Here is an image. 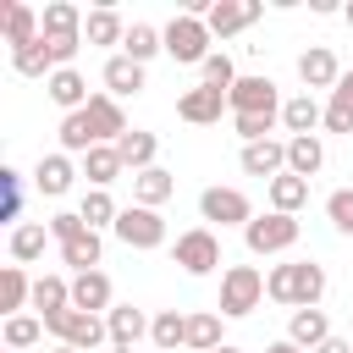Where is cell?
Listing matches in <instances>:
<instances>
[{
    "label": "cell",
    "mask_w": 353,
    "mask_h": 353,
    "mask_svg": "<svg viewBox=\"0 0 353 353\" xmlns=\"http://www.w3.org/2000/svg\"><path fill=\"white\" fill-rule=\"evenodd\" d=\"M265 298H270V303H287V309H320V298H325V265H314V259L270 265Z\"/></svg>",
    "instance_id": "obj_1"
},
{
    "label": "cell",
    "mask_w": 353,
    "mask_h": 353,
    "mask_svg": "<svg viewBox=\"0 0 353 353\" xmlns=\"http://www.w3.org/2000/svg\"><path fill=\"white\" fill-rule=\"evenodd\" d=\"M160 39H165V55L176 61V66H204L215 50V39H210V28H204V17H188V11H176L165 28H160Z\"/></svg>",
    "instance_id": "obj_2"
},
{
    "label": "cell",
    "mask_w": 353,
    "mask_h": 353,
    "mask_svg": "<svg viewBox=\"0 0 353 353\" xmlns=\"http://www.w3.org/2000/svg\"><path fill=\"white\" fill-rule=\"evenodd\" d=\"M259 298H265V276H259L254 265H226V270H221V303H215V314L243 320V314L259 309Z\"/></svg>",
    "instance_id": "obj_3"
},
{
    "label": "cell",
    "mask_w": 353,
    "mask_h": 353,
    "mask_svg": "<svg viewBox=\"0 0 353 353\" xmlns=\"http://www.w3.org/2000/svg\"><path fill=\"white\" fill-rule=\"evenodd\" d=\"M298 232H303L298 215H276V210H270V215H254V221L243 226V243H248V254L265 259V254H287V248L298 243Z\"/></svg>",
    "instance_id": "obj_4"
},
{
    "label": "cell",
    "mask_w": 353,
    "mask_h": 353,
    "mask_svg": "<svg viewBox=\"0 0 353 353\" xmlns=\"http://www.w3.org/2000/svg\"><path fill=\"white\" fill-rule=\"evenodd\" d=\"M44 331H50L55 342H66V347H83V353H94L99 342H110V325H105L99 314H83V309H61V314H50Z\"/></svg>",
    "instance_id": "obj_5"
},
{
    "label": "cell",
    "mask_w": 353,
    "mask_h": 353,
    "mask_svg": "<svg viewBox=\"0 0 353 353\" xmlns=\"http://www.w3.org/2000/svg\"><path fill=\"white\" fill-rule=\"evenodd\" d=\"M199 215L210 221V226H248L254 221V204H248V193L243 188H204L199 193Z\"/></svg>",
    "instance_id": "obj_6"
},
{
    "label": "cell",
    "mask_w": 353,
    "mask_h": 353,
    "mask_svg": "<svg viewBox=\"0 0 353 353\" xmlns=\"http://www.w3.org/2000/svg\"><path fill=\"white\" fill-rule=\"evenodd\" d=\"M110 232H116L127 248H138V254H149V248L165 243V221H160V210H143V204H127V210L116 215Z\"/></svg>",
    "instance_id": "obj_7"
},
{
    "label": "cell",
    "mask_w": 353,
    "mask_h": 353,
    "mask_svg": "<svg viewBox=\"0 0 353 353\" xmlns=\"http://www.w3.org/2000/svg\"><path fill=\"white\" fill-rule=\"evenodd\" d=\"M171 259H176L188 276H210V270L221 265V237H215L210 226H188V232L176 237V248H171Z\"/></svg>",
    "instance_id": "obj_8"
},
{
    "label": "cell",
    "mask_w": 353,
    "mask_h": 353,
    "mask_svg": "<svg viewBox=\"0 0 353 353\" xmlns=\"http://www.w3.org/2000/svg\"><path fill=\"white\" fill-rule=\"evenodd\" d=\"M226 105H232V116H281L287 99L276 94L270 77H237L232 94H226Z\"/></svg>",
    "instance_id": "obj_9"
},
{
    "label": "cell",
    "mask_w": 353,
    "mask_h": 353,
    "mask_svg": "<svg viewBox=\"0 0 353 353\" xmlns=\"http://www.w3.org/2000/svg\"><path fill=\"white\" fill-rule=\"evenodd\" d=\"M259 0H215L210 6V17H204V28H210V39H232V33H243V28H254L259 22Z\"/></svg>",
    "instance_id": "obj_10"
},
{
    "label": "cell",
    "mask_w": 353,
    "mask_h": 353,
    "mask_svg": "<svg viewBox=\"0 0 353 353\" xmlns=\"http://www.w3.org/2000/svg\"><path fill=\"white\" fill-rule=\"evenodd\" d=\"M221 110H232V105H226V94H221V88H210V83L182 88V94H176V116H182V121H193V127L221 121Z\"/></svg>",
    "instance_id": "obj_11"
},
{
    "label": "cell",
    "mask_w": 353,
    "mask_h": 353,
    "mask_svg": "<svg viewBox=\"0 0 353 353\" xmlns=\"http://www.w3.org/2000/svg\"><path fill=\"white\" fill-rule=\"evenodd\" d=\"M105 325H110V347H116V353H132V347L149 336L154 320H149L143 309H132V303H116V309L105 314Z\"/></svg>",
    "instance_id": "obj_12"
},
{
    "label": "cell",
    "mask_w": 353,
    "mask_h": 353,
    "mask_svg": "<svg viewBox=\"0 0 353 353\" xmlns=\"http://www.w3.org/2000/svg\"><path fill=\"white\" fill-rule=\"evenodd\" d=\"M83 116H88V132H94V143H116V138L127 132L121 99H110V94H94V99L83 105Z\"/></svg>",
    "instance_id": "obj_13"
},
{
    "label": "cell",
    "mask_w": 353,
    "mask_h": 353,
    "mask_svg": "<svg viewBox=\"0 0 353 353\" xmlns=\"http://www.w3.org/2000/svg\"><path fill=\"white\" fill-rule=\"evenodd\" d=\"M237 165H243L248 176H265V182H276V176L287 171V143H281V138H265V143H243Z\"/></svg>",
    "instance_id": "obj_14"
},
{
    "label": "cell",
    "mask_w": 353,
    "mask_h": 353,
    "mask_svg": "<svg viewBox=\"0 0 353 353\" xmlns=\"http://www.w3.org/2000/svg\"><path fill=\"white\" fill-rule=\"evenodd\" d=\"M110 298H116V287H110L105 270H83V276H72V309H83V314H99V309H105V314H110V309H116Z\"/></svg>",
    "instance_id": "obj_15"
},
{
    "label": "cell",
    "mask_w": 353,
    "mask_h": 353,
    "mask_svg": "<svg viewBox=\"0 0 353 353\" xmlns=\"http://www.w3.org/2000/svg\"><path fill=\"white\" fill-rule=\"evenodd\" d=\"M298 77H303V94H309V88H336V83H342V66H336V55H331L325 44H309V50L298 55Z\"/></svg>",
    "instance_id": "obj_16"
},
{
    "label": "cell",
    "mask_w": 353,
    "mask_h": 353,
    "mask_svg": "<svg viewBox=\"0 0 353 353\" xmlns=\"http://www.w3.org/2000/svg\"><path fill=\"white\" fill-rule=\"evenodd\" d=\"M44 94H50V105H61L66 116H72V110H83V105L94 99L77 66H61V72H50V77H44Z\"/></svg>",
    "instance_id": "obj_17"
},
{
    "label": "cell",
    "mask_w": 353,
    "mask_h": 353,
    "mask_svg": "<svg viewBox=\"0 0 353 353\" xmlns=\"http://www.w3.org/2000/svg\"><path fill=\"white\" fill-rule=\"evenodd\" d=\"M72 176H77V165H72V154H39V165H33V188L44 193V199H61V193H72Z\"/></svg>",
    "instance_id": "obj_18"
},
{
    "label": "cell",
    "mask_w": 353,
    "mask_h": 353,
    "mask_svg": "<svg viewBox=\"0 0 353 353\" xmlns=\"http://www.w3.org/2000/svg\"><path fill=\"white\" fill-rule=\"evenodd\" d=\"M116 154H121V165L138 176V171H149V165H154V154H160V138H154V132H143V127H127V132L116 138Z\"/></svg>",
    "instance_id": "obj_19"
},
{
    "label": "cell",
    "mask_w": 353,
    "mask_h": 353,
    "mask_svg": "<svg viewBox=\"0 0 353 353\" xmlns=\"http://www.w3.org/2000/svg\"><path fill=\"white\" fill-rule=\"evenodd\" d=\"M287 342H298L303 353H314L320 342H331V320H325V309H292V320H287Z\"/></svg>",
    "instance_id": "obj_20"
},
{
    "label": "cell",
    "mask_w": 353,
    "mask_h": 353,
    "mask_svg": "<svg viewBox=\"0 0 353 353\" xmlns=\"http://www.w3.org/2000/svg\"><path fill=\"white\" fill-rule=\"evenodd\" d=\"M281 127H287L292 138H309L314 127H325V110H320V99H314V94H292V99L281 105Z\"/></svg>",
    "instance_id": "obj_21"
},
{
    "label": "cell",
    "mask_w": 353,
    "mask_h": 353,
    "mask_svg": "<svg viewBox=\"0 0 353 353\" xmlns=\"http://www.w3.org/2000/svg\"><path fill=\"white\" fill-rule=\"evenodd\" d=\"M99 77H105V94H110V99H127V94L143 88V66H138L132 55H110Z\"/></svg>",
    "instance_id": "obj_22"
},
{
    "label": "cell",
    "mask_w": 353,
    "mask_h": 353,
    "mask_svg": "<svg viewBox=\"0 0 353 353\" xmlns=\"http://www.w3.org/2000/svg\"><path fill=\"white\" fill-rule=\"evenodd\" d=\"M171 193H176V176H171V171H160V165H149V171H138V176H132V204H143V210H160Z\"/></svg>",
    "instance_id": "obj_23"
},
{
    "label": "cell",
    "mask_w": 353,
    "mask_h": 353,
    "mask_svg": "<svg viewBox=\"0 0 353 353\" xmlns=\"http://www.w3.org/2000/svg\"><path fill=\"white\" fill-rule=\"evenodd\" d=\"M320 165H325V143H320V132H309V138H287V171H292V176L309 182Z\"/></svg>",
    "instance_id": "obj_24"
},
{
    "label": "cell",
    "mask_w": 353,
    "mask_h": 353,
    "mask_svg": "<svg viewBox=\"0 0 353 353\" xmlns=\"http://www.w3.org/2000/svg\"><path fill=\"white\" fill-rule=\"evenodd\" d=\"M44 243H50V221H22V226H11V259H17V265L44 259Z\"/></svg>",
    "instance_id": "obj_25"
},
{
    "label": "cell",
    "mask_w": 353,
    "mask_h": 353,
    "mask_svg": "<svg viewBox=\"0 0 353 353\" xmlns=\"http://www.w3.org/2000/svg\"><path fill=\"white\" fill-rule=\"evenodd\" d=\"M99 259H105V243H99V232L88 226V232H77L72 243H61V265H72L77 276L83 270H99Z\"/></svg>",
    "instance_id": "obj_26"
},
{
    "label": "cell",
    "mask_w": 353,
    "mask_h": 353,
    "mask_svg": "<svg viewBox=\"0 0 353 353\" xmlns=\"http://www.w3.org/2000/svg\"><path fill=\"white\" fill-rule=\"evenodd\" d=\"M33 309H39V320H50V314H61V309H72V281L66 276H39L33 281Z\"/></svg>",
    "instance_id": "obj_27"
},
{
    "label": "cell",
    "mask_w": 353,
    "mask_h": 353,
    "mask_svg": "<svg viewBox=\"0 0 353 353\" xmlns=\"http://www.w3.org/2000/svg\"><path fill=\"white\" fill-rule=\"evenodd\" d=\"M149 342H154L160 353H182V347H188V314H182V309H160L154 325H149Z\"/></svg>",
    "instance_id": "obj_28"
},
{
    "label": "cell",
    "mask_w": 353,
    "mask_h": 353,
    "mask_svg": "<svg viewBox=\"0 0 353 353\" xmlns=\"http://www.w3.org/2000/svg\"><path fill=\"white\" fill-rule=\"evenodd\" d=\"M121 39H127V22H121L110 6H99V11L83 17V44H99V50H105V44H121Z\"/></svg>",
    "instance_id": "obj_29"
},
{
    "label": "cell",
    "mask_w": 353,
    "mask_h": 353,
    "mask_svg": "<svg viewBox=\"0 0 353 353\" xmlns=\"http://www.w3.org/2000/svg\"><path fill=\"white\" fill-rule=\"evenodd\" d=\"M265 188H270V210H276V215H298V210L309 204V182L292 176V171H281V176L265 182Z\"/></svg>",
    "instance_id": "obj_30"
},
{
    "label": "cell",
    "mask_w": 353,
    "mask_h": 353,
    "mask_svg": "<svg viewBox=\"0 0 353 353\" xmlns=\"http://www.w3.org/2000/svg\"><path fill=\"white\" fill-rule=\"evenodd\" d=\"M83 17L88 11H77L72 0H50L39 11V28H44V39H61V33H83Z\"/></svg>",
    "instance_id": "obj_31"
},
{
    "label": "cell",
    "mask_w": 353,
    "mask_h": 353,
    "mask_svg": "<svg viewBox=\"0 0 353 353\" xmlns=\"http://www.w3.org/2000/svg\"><path fill=\"white\" fill-rule=\"evenodd\" d=\"M121 171H127V165H121L116 143H99V149H88V154H83V176H88L94 188H110V182H116Z\"/></svg>",
    "instance_id": "obj_32"
},
{
    "label": "cell",
    "mask_w": 353,
    "mask_h": 353,
    "mask_svg": "<svg viewBox=\"0 0 353 353\" xmlns=\"http://www.w3.org/2000/svg\"><path fill=\"white\" fill-rule=\"evenodd\" d=\"M215 347H221V314L215 309L188 314V347L182 353H215Z\"/></svg>",
    "instance_id": "obj_33"
},
{
    "label": "cell",
    "mask_w": 353,
    "mask_h": 353,
    "mask_svg": "<svg viewBox=\"0 0 353 353\" xmlns=\"http://www.w3.org/2000/svg\"><path fill=\"white\" fill-rule=\"evenodd\" d=\"M44 28H39V17H33V6H22V0H11L6 6V44L11 50H22V44H33Z\"/></svg>",
    "instance_id": "obj_34"
},
{
    "label": "cell",
    "mask_w": 353,
    "mask_h": 353,
    "mask_svg": "<svg viewBox=\"0 0 353 353\" xmlns=\"http://www.w3.org/2000/svg\"><path fill=\"white\" fill-rule=\"evenodd\" d=\"M160 50H165V39H160V28H149V22H132L127 39H121V55H132L138 66H149Z\"/></svg>",
    "instance_id": "obj_35"
},
{
    "label": "cell",
    "mask_w": 353,
    "mask_h": 353,
    "mask_svg": "<svg viewBox=\"0 0 353 353\" xmlns=\"http://www.w3.org/2000/svg\"><path fill=\"white\" fill-rule=\"evenodd\" d=\"M77 215L94 226V232H105V226H116V215H121V204L110 199V188H88L83 193V204H77Z\"/></svg>",
    "instance_id": "obj_36"
},
{
    "label": "cell",
    "mask_w": 353,
    "mask_h": 353,
    "mask_svg": "<svg viewBox=\"0 0 353 353\" xmlns=\"http://www.w3.org/2000/svg\"><path fill=\"white\" fill-rule=\"evenodd\" d=\"M22 303H33V281H28L22 265H6V270H0V309H6V320H11Z\"/></svg>",
    "instance_id": "obj_37"
},
{
    "label": "cell",
    "mask_w": 353,
    "mask_h": 353,
    "mask_svg": "<svg viewBox=\"0 0 353 353\" xmlns=\"http://www.w3.org/2000/svg\"><path fill=\"white\" fill-rule=\"evenodd\" d=\"M325 132H353V72H342V83L331 88V105H325Z\"/></svg>",
    "instance_id": "obj_38"
},
{
    "label": "cell",
    "mask_w": 353,
    "mask_h": 353,
    "mask_svg": "<svg viewBox=\"0 0 353 353\" xmlns=\"http://www.w3.org/2000/svg\"><path fill=\"white\" fill-rule=\"evenodd\" d=\"M11 66H17L22 77H50V72H55V61H50V44H44V33H39L33 44H22V50H11Z\"/></svg>",
    "instance_id": "obj_39"
},
{
    "label": "cell",
    "mask_w": 353,
    "mask_h": 353,
    "mask_svg": "<svg viewBox=\"0 0 353 353\" xmlns=\"http://www.w3.org/2000/svg\"><path fill=\"white\" fill-rule=\"evenodd\" d=\"M88 149H99L94 132H88V116H83V110L61 116V154H88Z\"/></svg>",
    "instance_id": "obj_40"
},
{
    "label": "cell",
    "mask_w": 353,
    "mask_h": 353,
    "mask_svg": "<svg viewBox=\"0 0 353 353\" xmlns=\"http://www.w3.org/2000/svg\"><path fill=\"white\" fill-rule=\"evenodd\" d=\"M0 336H6V347H11V353H28V347L44 336V320H39V314H11Z\"/></svg>",
    "instance_id": "obj_41"
},
{
    "label": "cell",
    "mask_w": 353,
    "mask_h": 353,
    "mask_svg": "<svg viewBox=\"0 0 353 353\" xmlns=\"http://www.w3.org/2000/svg\"><path fill=\"white\" fill-rule=\"evenodd\" d=\"M199 72H204V83H210V88H221V94H232V83H237V66H232V55H226V50H215Z\"/></svg>",
    "instance_id": "obj_42"
},
{
    "label": "cell",
    "mask_w": 353,
    "mask_h": 353,
    "mask_svg": "<svg viewBox=\"0 0 353 353\" xmlns=\"http://www.w3.org/2000/svg\"><path fill=\"white\" fill-rule=\"evenodd\" d=\"M325 215H331V226H336L342 237H353V188H336V193L325 199Z\"/></svg>",
    "instance_id": "obj_43"
},
{
    "label": "cell",
    "mask_w": 353,
    "mask_h": 353,
    "mask_svg": "<svg viewBox=\"0 0 353 353\" xmlns=\"http://www.w3.org/2000/svg\"><path fill=\"white\" fill-rule=\"evenodd\" d=\"M0 193H6V221H17V215H22V171L0 165ZM17 226H22V221H17Z\"/></svg>",
    "instance_id": "obj_44"
},
{
    "label": "cell",
    "mask_w": 353,
    "mask_h": 353,
    "mask_svg": "<svg viewBox=\"0 0 353 353\" xmlns=\"http://www.w3.org/2000/svg\"><path fill=\"white\" fill-rule=\"evenodd\" d=\"M77 232H88V221H83L77 210H61V215H50V237H55V243H72Z\"/></svg>",
    "instance_id": "obj_45"
},
{
    "label": "cell",
    "mask_w": 353,
    "mask_h": 353,
    "mask_svg": "<svg viewBox=\"0 0 353 353\" xmlns=\"http://www.w3.org/2000/svg\"><path fill=\"white\" fill-rule=\"evenodd\" d=\"M50 44V61H55V72L61 66H72V55L83 50V33H61V39H44Z\"/></svg>",
    "instance_id": "obj_46"
},
{
    "label": "cell",
    "mask_w": 353,
    "mask_h": 353,
    "mask_svg": "<svg viewBox=\"0 0 353 353\" xmlns=\"http://www.w3.org/2000/svg\"><path fill=\"white\" fill-rule=\"evenodd\" d=\"M314 353H353V336H331V342H320Z\"/></svg>",
    "instance_id": "obj_47"
},
{
    "label": "cell",
    "mask_w": 353,
    "mask_h": 353,
    "mask_svg": "<svg viewBox=\"0 0 353 353\" xmlns=\"http://www.w3.org/2000/svg\"><path fill=\"white\" fill-rule=\"evenodd\" d=\"M265 353H303V347H298V342H287V336H281V342H270V347H265Z\"/></svg>",
    "instance_id": "obj_48"
},
{
    "label": "cell",
    "mask_w": 353,
    "mask_h": 353,
    "mask_svg": "<svg viewBox=\"0 0 353 353\" xmlns=\"http://www.w3.org/2000/svg\"><path fill=\"white\" fill-rule=\"evenodd\" d=\"M215 353H243V347H232V342H221V347H215Z\"/></svg>",
    "instance_id": "obj_49"
},
{
    "label": "cell",
    "mask_w": 353,
    "mask_h": 353,
    "mask_svg": "<svg viewBox=\"0 0 353 353\" xmlns=\"http://www.w3.org/2000/svg\"><path fill=\"white\" fill-rule=\"evenodd\" d=\"M342 17H347V28H353V0H347V6H342Z\"/></svg>",
    "instance_id": "obj_50"
},
{
    "label": "cell",
    "mask_w": 353,
    "mask_h": 353,
    "mask_svg": "<svg viewBox=\"0 0 353 353\" xmlns=\"http://www.w3.org/2000/svg\"><path fill=\"white\" fill-rule=\"evenodd\" d=\"M55 353H83V347H66V342H61V347H55Z\"/></svg>",
    "instance_id": "obj_51"
}]
</instances>
